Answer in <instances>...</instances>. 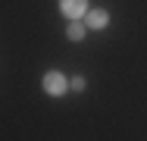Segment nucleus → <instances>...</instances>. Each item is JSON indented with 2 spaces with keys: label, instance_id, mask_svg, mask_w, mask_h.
Returning <instances> with one entry per match:
<instances>
[{
  "label": "nucleus",
  "instance_id": "nucleus-1",
  "mask_svg": "<svg viewBox=\"0 0 147 141\" xmlns=\"http://www.w3.org/2000/svg\"><path fill=\"white\" fill-rule=\"evenodd\" d=\"M44 91L53 94V97H59V94L69 91V79H66L63 72H47V75H44Z\"/></svg>",
  "mask_w": 147,
  "mask_h": 141
},
{
  "label": "nucleus",
  "instance_id": "nucleus-2",
  "mask_svg": "<svg viewBox=\"0 0 147 141\" xmlns=\"http://www.w3.org/2000/svg\"><path fill=\"white\" fill-rule=\"evenodd\" d=\"M59 9L66 19H82L88 13V0H59Z\"/></svg>",
  "mask_w": 147,
  "mask_h": 141
},
{
  "label": "nucleus",
  "instance_id": "nucleus-3",
  "mask_svg": "<svg viewBox=\"0 0 147 141\" xmlns=\"http://www.w3.org/2000/svg\"><path fill=\"white\" fill-rule=\"evenodd\" d=\"M107 22H110V13H107V9H88V13H85V25L94 28V31L107 28Z\"/></svg>",
  "mask_w": 147,
  "mask_h": 141
},
{
  "label": "nucleus",
  "instance_id": "nucleus-4",
  "mask_svg": "<svg viewBox=\"0 0 147 141\" xmlns=\"http://www.w3.org/2000/svg\"><path fill=\"white\" fill-rule=\"evenodd\" d=\"M85 22H78V19H69V28H66V35H69V41H82L85 38Z\"/></svg>",
  "mask_w": 147,
  "mask_h": 141
},
{
  "label": "nucleus",
  "instance_id": "nucleus-5",
  "mask_svg": "<svg viewBox=\"0 0 147 141\" xmlns=\"http://www.w3.org/2000/svg\"><path fill=\"white\" fill-rule=\"evenodd\" d=\"M69 85H72V91H82V88H85V79H82V75H75Z\"/></svg>",
  "mask_w": 147,
  "mask_h": 141
}]
</instances>
